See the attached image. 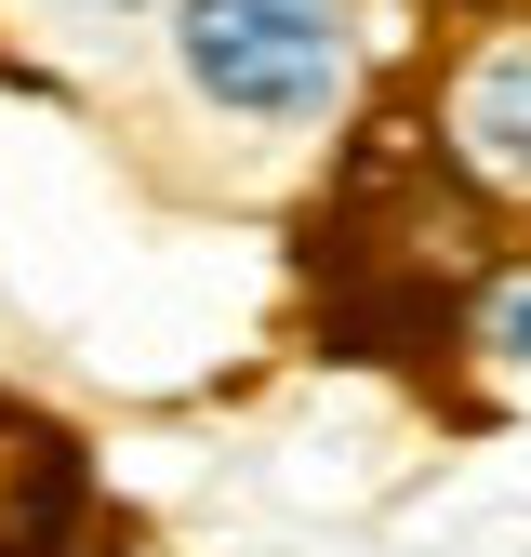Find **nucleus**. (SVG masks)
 <instances>
[{"label":"nucleus","instance_id":"obj_3","mask_svg":"<svg viewBox=\"0 0 531 557\" xmlns=\"http://www.w3.org/2000/svg\"><path fill=\"white\" fill-rule=\"evenodd\" d=\"M465 332H479L492 372H531V252L479 265V293H465Z\"/></svg>","mask_w":531,"mask_h":557},{"label":"nucleus","instance_id":"obj_2","mask_svg":"<svg viewBox=\"0 0 531 557\" xmlns=\"http://www.w3.org/2000/svg\"><path fill=\"white\" fill-rule=\"evenodd\" d=\"M425 173L465 213H518L531 226V0L465 14L452 53L425 66Z\"/></svg>","mask_w":531,"mask_h":557},{"label":"nucleus","instance_id":"obj_1","mask_svg":"<svg viewBox=\"0 0 531 557\" xmlns=\"http://www.w3.org/2000/svg\"><path fill=\"white\" fill-rule=\"evenodd\" d=\"M160 66L213 133L293 147V133H332L359 94V0H173Z\"/></svg>","mask_w":531,"mask_h":557},{"label":"nucleus","instance_id":"obj_5","mask_svg":"<svg viewBox=\"0 0 531 557\" xmlns=\"http://www.w3.org/2000/svg\"><path fill=\"white\" fill-rule=\"evenodd\" d=\"M0 478H14V465H0Z\"/></svg>","mask_w":531,"mask_h":557},{"label":"nucleus","instance_id":"obj_4","mask_svg":"<svg viewBox=\"0 0 531 557\" xmlns=\"http://www.w3.org/2000/svg\"><path fill=\"white\" fill-rule=\"evenodd\" d=\"M53 14H94V27H147V14H173V0H53Z\"/></svg>","mask_w":531,"mask_h":557}]
</instances>
